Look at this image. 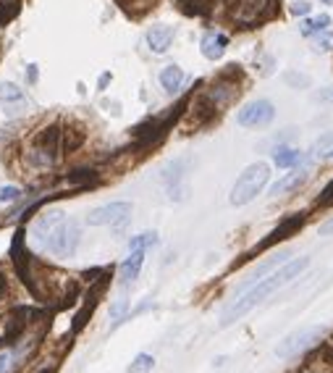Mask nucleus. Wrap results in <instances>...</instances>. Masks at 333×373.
<instances>
[{
  "mask_svg": "<svg viewBox=\"0 0 333 373\" xmlns=\"http://www.w3.org/2000/svg\"><path fill=\"white\" fill-rule=\"evenodd\" d=\"M226 47H229V37H226L223 32H207V34L203 37V43H200L203 56H205V58H210V60L223 58Z\"/></svg>",
  "mask_w": 333,
  "mask_h": 373,
  "instance_id": "12",
  "label": "nucleus"
},
{
  "mask_svg": "<svg viewBox=\"0 0 333 373\" xmlns=\"http://www.w3.org/2000/svg\"><path fill=\"white\" fill-rule=\"evenodd\" d=\"M310 179V171H304V168H297V171H289L284 179H278L271 187V194L273 197H281V194H289V192H294V190H299L304 181Z\"/></svg>",
  "mask_w": 333,
  "mask_h": 373,
  "instance_id": "14",
  "label": "nucleus"
},
{
  "mask_svg": "<svg viewBox=\"0 0 333 373\" xmlns=\"http://www.w3.org/2000/svg\"><path fill=\"white\" fill-rule=\"evenodd\" d=\"M126 297H118L113 305H111V326H118L124 318H126Z\"/></svg>",
  "mask_w": 333,
  "mask_h": 373,
  "instance_id": "23",
  "label": "nucleus"
},
{
  "mask_svg": "<svg viewBox=\"0 0 333 373\" xmlns=\"http://www.w3.org/2000/svg\"><path fill=\"white\" fill-rule=\"evenodd\" d=\"M187 161L184 158H176L174 163L165 166V171H163V184H165V192L171 200H184V194H187Z\"/></svg>",
  "mask_w": 333,
  "mask_h": 373,
  "instance_id": "10",
  "label": "nucleus"
},
{
  "mask_svg": "<svg viewBox=\"0 0 333 373\" xmlns=\"http://www.w3.org/2000/svg\"><path fill=\"white\" fill-rule=\"evenodd\" d=\"M320 234H325V237H328V234H333V218L328 221V224L320 226Z\"/></svg>",
  "mask_w": 333,
  "mask_h": 373,
  "instance_id": "31",
  "label": "nucleus"
},
{
  "mask_svg": "<svg viewBox=\"0 0 333 373\" xmlns=\"http://www.w3.org/2000/svg\"><path fill=\"white\" fill-rule=\"evenodd\" d=\"M286 82H289L294 90H304V87H310V76L299 74V71H289V74H286Z\"/></svg>",
  "mask_w": 333,
  "mask_h": 373,
  "instance_id": "25",
  "label": "nucleus"
},
{
  "mask_svg": "<svg viewBox=\"0 0 333 373\" xmlns=\"http://www.w3.org/2000/svg\"><path fill=\"white\" fill-rule=\"evenodd\" d=\"M121 3H124V5H134V3H139L142 8H147V5H150V0H121Z\"/></svg>",
  "mask_w": 333,
  "mask_h": 373,
  "instance_id": "33",
  "label": "nucleus"
},
{
  "mask_svg": "<svg viewBox=\"0 0 333 373\" xmlns=\"http://www.w3.org/2000/svg\"><path fill=\"white\" fill-rule=\"evenodd\" d=\"M273 119H275V108H273L271 100H252V103H246L244 108L236 113L239 126H246V129H260V126H268Z\"/></svg>",
  "mask_w": 333,
  "mask_h": 373,
  "instance_id": "9",
  "label": "nucleus"
},
{
  "mask_svg": "<svg viewBox=\"0 0 333 373\" xmlns=\"http://www.w3.org/2000/svg\"><path fill=\"white\" fill-rule=\"evenodd\" d=\"M328 155H331V158H333V150H331V152H328Z\"/></svg>",
  "mask_w": 333,
  "mask_h": 373,
  "instance_id": "36",
  "label": "nucleus"
},
{
  "mask_svg": "<svg viewBox=\"0 0 333 373\" xmlns=\"http://www.w3.org/2000/svg\"><path fill=\"white\" fill-rule=\"evenodd\" d=\"M320 3H325V5H331V3H333V0H320Z\"/></svg>",
  "mask_w": 333,
  "mask_h": 373,
  "instance_id": "35",
  "label": "nucleus"
},
{
  "mask_svg": "<svg viewBox=\"0 0 333 373\" xmlns=\"http://www.w3.org/2000/svg\"><path fill=\"white\" fill-rule=\"evenodd\" d=\"M318 205H333V181H328V184H325V190L320 192Z\"/></svg>",
  "mask_w": 333,
  "mask_h": 373,
  "instance_id": "28",
  "label": "nucleus"
},
{
  "mask_svg": "<svg viewBox=\"0 0 333 373\" xmlns=\"http://www.w3.org/2000/svg\"><path fill=\"white\" fill-rule=\"evenodd\" d=\"M152 368H155V358L147 355V352H142V355H137V358L131 360V365L126 368V373H150Z\"/></svg>",
  "mask_w": 333,
  "mask_h": 373,
  "instance_id": "22",
  "label": "nucleus"
},
{
  "mask_svg": "<svg viewBox=\"0 0 333 373\" xmlns=\"http://www.w3.org/2000/svg\"><path fill=\"white\" fill-rule=\"evenodd\" d=\"M273 11V0H233L231 19L239 27H255Z\"/></svg>",
  "mask_w": 333,
  "mask_h": 373,
  "instance_id": "7",
  "label": "nucleus"
},
{
  "mask_svg": "<svg viewBox=\"0 0 333 373\" xmlns=\"http://www.w3.org/2000/svg\"><path fill=\"white\" fill-rule=\"evenodd\" d=\"M328 24H331V16L328 14L310 16V19H304L302 24H299V32H302L304 37H315V34L328 30Z\"/></svg>",
  "mask_w": 333,
  "mask_h": 373,
  "instance_id": "19",
  "label": "nucleus"
},
{
  "mask_svg": "<svg viewBox=\"0 0 333 373\" xmlns=\"http://www.w3.org/2000/svg\"><path fill=\"white\" fill-rule=\"evenodd\" d=\"M5 295H8V289H5V284H3V279H0V308L5 305Z\"/></svg>",
  "mask_w": 333,
  "mask_h": 373,
  "instance_id": "32",
  "label": "nucleus"
},
{
  "mask_svg": "<svg viewBox=\"0 0 333 373\" xmlns=\"http://www.w3.org/2000/svg\"><path fill=\"white\" fill-rule=\"evenodd\" d=\"M58 129H45L30 145V163L37 168H50L58 158Z\"/></svg>",
  "mask_w": 333,
  "mask_h": 373,
  "instance_id": "6",
  "label": "nucleus"
},
{
  "mask_svg": "<svg viewBox=\"0 0 333 373\" xmlns=\"http://www.w3.org/2000/svg\"><path fill=\"white\" fill-rule=\"evenodd\" d=\"M236 92H239V90H236L233 84H216L213 90L207 92V108H213V111L226 108V105L236 98Z\"/></svg>",
  "mask_w": 333,
  "mask_h": 373,
  "instance_id": "16",
  "label": "nucleus"
},
{
  "mask_svg": "<svg viewBox=\"0 0 333 373\" xmlns=\"http://www.w3.org/2000/svg\"><path fill=\"white\" fill-rule=\"evenodd\" d=\"M174 34H176V30L171 24H152V27L147 30V47L160 56V53H165V50L171 47Z\"/></svg>",
  "mask_w": 333,
  "mask_h": 373,
  "instance_id": "11",
  "label": "nucleus"
},
{
  "mask_svg": "<svg viewBox=\"0 0 333 373\" xmlns=\"http://www.w3.org/2000/svg\"><path fill=\"white\" fill-rule=\"evenodd\" d=\"M34 344H37V337H19L16 342H5L0 344V373H16L21 365H24V360L30 358L32 352H34Z\"/></svg>",
  "mask_w": 333,
  "mask_h": 373,
  "instance_id": "4",
  "label": "nucleus"
},
{
  "mask_svg": "<svg viewBox=\"0 0 333 373\" xmlns=\"http://www.w3.org/2000/svg\"><path fill=\"white\" fill-rule=\"evenodd\" d=\"M271 179V166L268 163H252L242 171V177L236 179L231 190V205H246L252 203L257 194L265 190V184Z\"/></svg>",
  "mask_w": 333,
  "mask_h": 373,
  "instance_id": "3",
  "label": "nucleus"
},
{
  "mask_svg": "<svg viewBox=\"0 0 333 373\" xmlns=\"http://www.w3.org/2000/svg\"><path fill=\"white\" fill-rule=\"evenodd\" d=\"M30 239L37 250L56 255V258H69L76 253L82 229L76 224V218L66 216L58 208L43 210L30 229Z\"/></svg>",
  "mask_w": 333,
  "mask_h": 373,
  "instance_id": "2",
  "label": "nucleus"
},
{
  "mask_svg": "<svg viewBox=\"0 0 333 373\" xmlns=\"http://www.w3.org/2000/svg\"><path fill=\"white\" fill-rule=\"evenodd\" d=\"M310 266V258H294V260H286L281 269H275L273 273H268L265 279H260L257 284H252L249 289L244 292H239L236 297L223 308V313H220V326H231L236 324L239 318H244L249 310H255L257 305H262L265 299L275 295L278 289H284V286H289L297 276H302V271Z\"/></svg>",
  "mask_w": 333,
  "mask_h": 373,
  "instance_id": "1",
  "label": "nucleus"
},
{
  "mask_svg": "<svg viewBox=\"0 0 333 373\" xmlns=\"http://www.w3.org/2000/svg\"><path fill=\"white\" fill-rule=\"evenodd\" d=\"M27 76H30V82H37V76H40V71H37V66L32 63L30 69H27Z\"/></svg>",
  "mask_w": 333,
  "mask_h": 373,
  "instance_id": "30",
  "label": "nucleus"
},
{
  "mask_svg": "<svg viewBox=\"0 0 333 373\" xmlns=\"http://www.w3.org/2000/svg\"><path fill=\"white\" fill-rule=\"evenodd\" d=\"M160 87L168 92V95H176V92L184 87V71H181V66H165L163 71H160Z\"/></svg>",
  "mask_w": 333,
  "mask_h": 373,
  "instance_id": "15",
  "label": "nucleus"
},
{
  "mask_svg": "<svg viewBox=\"0 0 333 373\" xmlns=\"http://www.w3.org/2000/svg\"><path fill=\"white\" fill-rule=\"evenodd\" d=\"M131 218V205L129 203H108L100 205L92 213H87L89 226H111V229H124L126 221Z\"/></svg>",
  "mask_w": 333,
  "mask_h": 373,
  "instance_id": "8",
  "label": "nucleus"
},
{
  "mask_svg": "<svg viewBox=\"0 0 333 373\" xmlns=\"http://www.w3.org/2000/svg\"><path fill=\"white\" fill-rule=\"evenodd\" d=\"M108 82H111V74H102L100 76V90H105V87H108Z\"/></svg>",
  "mask_w": 333,
  "mask_h": 373,
  "instance_id": "34",
  "label": "nucleus"
},
{
  "mask_svg": "<svg viewBox=\"0 0 333 373\" xmlns=\"http://www.w3.org/2000/svg\"><path fill=\"white\" fill-rule=\"evenodd\" d=\"M273 161L278 168H294V166H299L304 161V155L299 152L297 148H289V145H281V148H275L273 152Z\"/></svg>",
  "mask_w": 333,
  "mask_h": 373,
  "instance_id": "17",
  "label": "nucleus"
},
{
  "mask_svg": "<svg viewBox=\"0 0 333 373\" xmlns=\"http://www.w3.org/2000/svg\"><path fill=\"white\" fill-rule=\"evenodd\" d=\"M312 50H315V53H328V50H333V34H325V32L315 34V37H312Z\"/></svg>",
  "mask_w": 333,
  "mask_h": 373,
  "instance_id": "24",
  "label": "nucleus"
},
{
  "mask_svg": "<svg viewBox=\"0 0 333 373\" xmlns=\"http://www.w3.org/2000/svg\"><path fill=\"white\" fill-rule=\"evenodd\" d=\"M310 8H312V3H307V0H294L289 11L294 16H307V14H310Z\"/></svg>",
  "mask_w": 333,
  "mask_h": 373,
  "instance_id": "27",
  "label": "nucleus"
},
{
  "mask_svg": "<svg viewBox=\"0 0 333 373\" xmlns=\"http://www.w3.org/2000/svg\"><path fill=\"white\" fill-rule=\"evenodd\" d=\"M21 197V190L14 187V184H8V187H0V203H14Z\"/></svg>",
  "mask_w": 333,
  "mask_h": 373,
  "instance_id": "26",
  "label": "nucleus"
},
{
  "mask_svg": "<svg viewBox=\"0 0 333 373\" xmlns=\"http://www.w3.org/2000/svg\"><path fill=\"white\" fill-rule=\"evenodd\" d=\"M315 100H320V103H333V84L315 92Z\"/></svg>",
  "mask_w": 333,
  "mask_h": 373,
  "instance_id": "29",
  "label": "nucleus"
},
{
  "mask_svg": "<svg viewBox=\"0 0 333 373\" xmlns=\"http://www.w3.org/2000/svg\"><path fill=\"white\" fill-rule=\"evenodd\" d=\"M155 245H158V231H142V234L131 237L129 253H134V250H150V247H155Z\"/></svg>",
  "mask_w": 333,
  "mask_h": 373,
  "instance_id": "21",
  "label": "nucleus"
},
{
  "mask_svg": "<svg viewBox=\"0 0 333 373\" xmlns=\"http://www.w3.org/2000/svg\"><path fill=\"white\" fill-rule=\"evenodd\" d=\"M304 373H315V371H304Z\"/></svg>",
  "mask_w": 333,
  "mask_h": 373,
  "instance_id": "37",
  "label": "nucleus"
},
{
  "mask_svg": "<svg viewBox=\"0 0 333 373\" xmlns=\"http://www.w3.org/2000/svg\"><path fill=\"white\" fill-rule=\"evenodd\" d=\"M24 100V90L14 84V82H3L0 84V103L5 105H14V103H21Z\"/></svg>",
  "mask_w": 333,
  "mask_h": 373,
  "instance_id": "20",
  "label": "nucleus"
},
{
  "mask_svg": "<svg viewBox=\"0 0 333 373\" xmlns=\"http://www.w3.org/2000/svg\"><path fill=\"white\" fill-rule=\"evenodd\" d=\"M323 334H325V328L323 326L299 328V331L289 334L284 342L275 347V355H278V358H297V355L307 352L312 344H318V339L323 337Z\"/></svg>",
  "mask_w": 333,
  "mask_h": 373,
  "instance_id": "5",
  "label": "nucleus"
},
{
  "mask_svg": "<svg viewBox=\"0 0 333 373\" xmlns=\"http://www.w3.org/2000/svg\"><path fill=\"white\" fill-rule=\"evenodd\" d=\"M142 263H145V250L129 253V258H126V260L121 263V269H118V282L124 284V286L137 282V276H139V271H142Z\"/></svg>",
  "mask_w": 333,
  "mask_h": 373,
  "instance_id": "13",
  "label": "nucleus"
},
{
  "mask_svg": "<svg viewBox=\"0 0 333 373\" xmlns=\"http://www.w3.org/2000/svg\"><path fill=\"white\" fill-rule=\"evenodd\" d=\"M304 224V218L302 216H294V218H286V221H284V224L278 226V229H275L273 234H271V237L268 239H262V245L260 247H268V245H273V242H278V239H286V237H291V234H294V231H297V229H299V226Z\"/></svg>",
  "mask_w": 333,
  "mask_h": 373,
  "instance_id": "18",
  "label": "nucleus"
}]
</instances>
